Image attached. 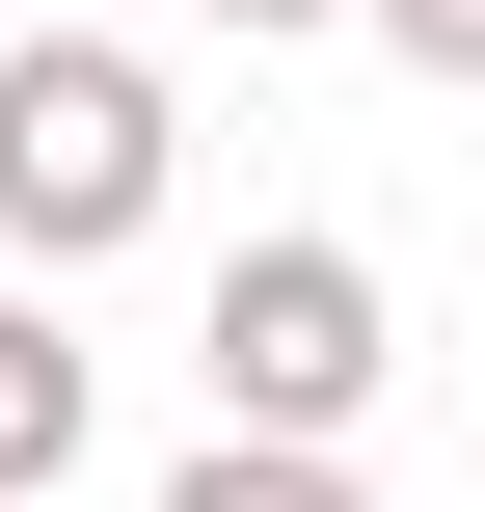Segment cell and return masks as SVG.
I'll return each instance as SVG.
<instances>
[{
    "label": "cell",
    "mask_w": 485,
    "mask_h": 512,
    "mask_svg": "<svg viewBox=\"0 0 485 512\" xmlns=\"http://www.w3.org/2000/svg\"><path fill=\"white\" fill-rule=\"evenodd\" d=\"M0 486H81V351H54V297H0Z\"/></svg>",
    "instance_id": "cell-3"
},
{
    "label": "cell",
    "mask_w": 485,
    "mask_h": 512,
    "mask_svg": "<svg viewBox=\"0 0 485 512\" xmlns=\"http://www.w3.org/2000/svg\"><path fill=\"white\" fill-rule=\"evenodd\" d=\"M189 27H324V0H189Z\"/></svg>",
    "instance_id": "cell-6"
},
{
    "label": "cell",
    "mask_w": 485,
    "mask_h": 512,
    "mask_svg": "<svg viewBox=\"0 0 485 512\" xmlns=\"http://www.w3.org/2000/svg\"><path fill=\"white\" fill-rule=\"evenodd\" d=\"M189 351H216V432H351L405 378V297H378V243L297 216V243H216V324Z\"/></svg>",
    "instance_id": "cell-2"
},
{
    "label": "cell",
    "mask_w": 485,
    "mask_h": 512,
    "mask_svg": "<svg viewBox=\"0 0 485 512\" xmlns=\"http://www.w3.org/2000/svg\"><path fill=\"white\" fill-rule=\"evenodd\" d=\"M378 54H432V81H485V0H378Z\"/></svg>",
    "instance_id": "cell-5"
},
{
    "label": "cell",
    "mask_w": 485,
    "mask_h": 512,
    "mask_svg": "<svg viewBox=\"0 0 485 512\" xmlns=\"http://www.w3.org/2000/svg\"><path fill=\"white\" fill-rule=\"evenodd\" d=\"M162 512H378V486H351V432H216Z\"/></svg>",
    "instance_id": "cell-4"
},
{
    "label": "cell",
    "mask_w": 485,
    "mask_h": 512,
    "mask_svg": "<svg viewBox=\"0 0 485 512\" xmlns=\"http://www.w3.org/2000/svg\"><path fill=\"white\" fill-rule=\"evenodd\" d=\"M162 189H189V108H162V54H108V27H27V54H0V243H27V270H108V243H162Z\"/></svg>",
    "instance_id": "cell-1"
}]
</instances>
